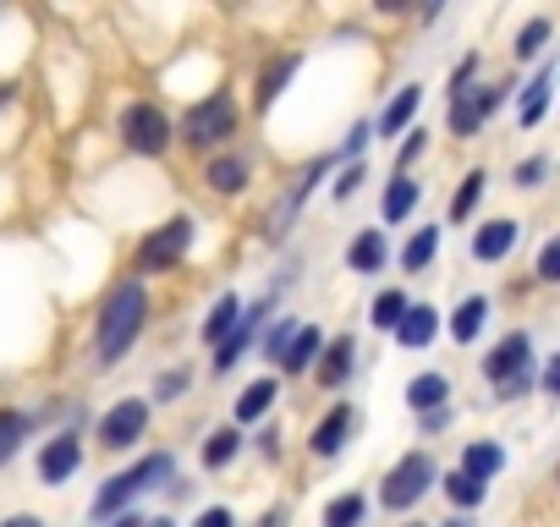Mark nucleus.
I'll return each instance as SVG.
<instances>
[{"instance_id":"nucleus-1","label":"nucleus","mask_w":560,"mask_h":527,"mask_svg":"<svg viewBox=\"0 0 560 527\" xmlns=\"http://www.w3.org/2000/svg\"><path fill=\"white\" fill-rule=\"evenodd\" d=\"M143 325H149V286L127 276V281H116V286L105 292V303H100V319H94V363H100V368H116V363L138 347Z\"/></svg>"},{"instance_id":"nucleus-2","label":"nucleus","mask_w":560,"mask_h":527,"mask_svg":"<svg viewBox=\"0 0 560 527\" xmlns=\"http://www.w3.org/2000/svg\"><path fill=\"white\" fill-rule=\"evenodd\" d=\"M236 127H242L236 94H231V89H209L203 99H192V105L182 110L176 138H182L187 149H198V154H220V149L236 138Z\"/></svg>"},{"instance_id":"nucleus-3","label":"nucleus","mask_w":560,"mask_h":527,"mask_svg":"<svg viewBox=\"0 0 560 527\" xmlns=\"http://www.w3.org/2000/svg\"><path fill=\"white\" fill-rule=\"evenodd\" d=\"M434 489H440V461H434L429 445H412V450H401V456L385 467V478H380V505H385L390 516H401V511L423 505Z\"/></svg>"},{"instance_id":"nucleus-4","label":"nucleus","mask_w":560,"mask_h":527,"mask_svg":"<svg viewBox=\"0 0 560 527\" xmlns=\"http://www.w3.org/2000/svg\"><path fill=\"white\" fill-rule=\"evenodd\" d=\"M165 478H176V456H171V450H149V456H138L127 472H110V478L100 483V494H94V522H110V516L132 511V500L149 494V489H160Z\"/></svg>"},{"instance_id":"nucleus-5","label":"nucleus","mask_w":560,"mask_h":527,"mask_svg":"<svg viewBox=\"0 0 560 527\" xmlns=\"http://www.w3.org/2000/svg\"><path fill=\"white\" fill-rule=\"evenodd\" d=\"M116 138H121V149L138 154V160H165V154L176 149V121L165 116V105L132 99V105H121V116H116Z\"/></svg>"},{"instance_id":"nucleus-6","label":"nucleus","mask_w":560,"mask_h":527,"mask_svg":"<svg viewBox=\"0 0 560 527\" xmlns=\"http://www.w3.org/2000/svg\"><path fill=\"white\" fill-rule=\"evenodd\" d=\"M192 236H198L192 214H171L165 225H154V231L138 242V253H132V281H138V276H171L176 264L187 258Z\"/></svg>"},{"instance_id":"nucleus-7","label":"nucleus","mask_w":560,"mask_h":527,"mask_svg":"<svg viewBox=\"0 0 560 527\" xmlns=\"http://www.w3.org/2000/svg\"><path fill=\"white\" fill-rule=\"evenodd\" d=\"M505 94H511V83H472L462 99H451V116H445L451 138H478L489 127V116L505 105Z\"/></svg>"},{"instance_id":"nucleus-8","label":"nucleus","mask_w":560,"mask_h":527,"mask_svg":"<svg viewBox=\"0 0 560 527\" xmlns=\"http://www.w3.org/2000/svg\"><path fill=\"white\" fill-rule=\"evenodd\" d=\"M143 434H149V401H138V396H121V401L105 407L100 423H94L100 450H132Z\"/></svg>"},{"instance_id":"nucleus-9","label":"nucleus","mask_w":560,"mask_h":527,"mask_svg":"<svg viewBox=\"0 0 560 527\" xmlns=\"http://www.w3.org/2000/svg\"><path fill=\"white\" fill-rule=\"evenodd\" d=\"M83 461H89V445H83V434L78 429H61V434H50L45 445H39V483L45 489H61V483H72L78 472H83Z\"/></svg>"},{"instance_id":"nucleus-10","label":"nucleus","mask_w":560,"mask_h":527,"mask_svg":"<svg viewBox=\"0 0 560 527\" xmlns=\"http://www.w3.org/2000/svg\"><path fill=\"white\" fill-rule=\"evenodd\" d=\"M522 374H533V336L527 330H505L483 352V379L489 385H505V379H522Z\"/></svg>"},{"instance_id":"nucleus-11","label":"nucleus","mask_w":560,"mask_h":527,"mask_svg":"<svg viewBox=\"0 0 560 527\" xmlns=\"http://www.w3.org/2000/svg\"><path fill=\"white\" fill-rule=\"evenodd\" d=\"M269 308H275V303H253V308H242L236 330H231V336L214 347V358H209V368H214V374H231V368L247 358V347H253V341H258V330L269 325Z\"/></svg>"},{"instance_id":"nucleus-12","label":"nucleus","mask_w":560,"mask_h":527,"mask_svg":"<svg viewBox=\"0 0 560 527\" xmlns=\"http://www.w3.org/2000/svg\"><path fill=\"white\" fill-rule=\"evenodd\" d=\"M352 429H358V407H352V401H336V407L314 423V434H308V456H314V461H336V456L347 450Z\"/></svg>"},{"instance_id":"nucleus-13","label":"nucleus","mask_w":560,"mask_h":527,"mask_svg":"<svg viewBox=\"0 0 560 527\" xmlns=\"http://www.w3.org/2000/svg\"><path fill=\"white\" fill-rule=\"evenodd\" d=\"M330 171H336V160H330V154H319L314 165H303V176H298V181L287 187V198H280V209L269 214V236H287V225H292V220L303 214V203L314 198V187H319V181H325Z\"/></svg>"},{"instance_id":"nucleus-14","label":"nucleus","mask_w":560,"mask_h":527,"mask_svg":"<svg viewBox=\"0 0 560 527\" xmlns=\"http://www.w3.org/2000/svg\"><path fill=\"white\" fill-rule=\"evenodd\" d=\"M198 181L214 192V198H242L247 187H253V160L247 154H209L203 160V171H198Z\"/></svg>"},{"instance_id":"nucleus-15","label":"nucleus","mask_w":560,"mask_h":527,"mask_svg":"<svg viewBox=\"0 0 560 527\" xmlns=\"http://www.w3.org/2000/svg\"><path fill=\"white\" fill-rule=\"evenodd\" d=\"M516 242H522V220L516 214H494V220H483L472 231V258L478 264H505L516 253Z\"/></svg>"},{"instance_id":"nucleus-16","label":"nucleus","mask_w":560,"mask_h":527,"mask_svg":"<svg viewBox=\"0 0 560 527\" xmlns=\"http://www.w3.org/2000/svg\"><path fill=\"white\" fill-rule=\"evenodd\" d=\"M418 110H423V83H401L369 127H374V138H385V143H390V138H401V132L418 121Z\"/></svg>"},{"instance_id":"nucleus-17","label":"nucleus","mask_w":560,"mask_h":527,"mask_svg":"<svg viewBox=\"0 0 560 527\" xmlns=\"http://www.w3.org/2000/svg\"><path fill=\"white\" fill-rule=\"evenodd\" d=\"M440 330H445V319H440L434 303H407V314H401V325L390 336H396L401 352H429L440 341Z\"/></svg>"},{"instance_id":"nucleus-18","label":"nucleus","mask_w":560,"mask_h":527,"mask_svg":"<svg viewBox=\"0 0 560 527\" xmlns=\"http://www.w3.org/2000/svg\"><path fill=\"white\" fill-rule=\"evenodd\" d=\"M298 67H303L298 50H280V56H269V61L258 67V83H253V110H258V116H264L280 94H287V83L298 78Z\"/></svg>"},{"instance_id":"nucleus-19","label":"nucleus","mask_w":560,"mask_h":527,"mask_svg":"<svg viewBox=\"0 0 560 527\" xmlns=\"http://www.w3.org/2000/svg\"><path fill=\"white\" fill-rule=\"evenodd\" d=\"M385 264H390V236L380 225H363L347 242V270L352 276H385Z\"/></svg>"},{"instance_id":"nucleus-20","label":"nucleus","mask_w":560,"mask_h":527,"mask_svg":"<svg viewBox=\"0 0 560 527\" xmlns=\"http://www.w3.org/2000/svg\"><path fill=\"white\" fill-rule=\"evenodd\" d=\"M549 94H555V61L544 56V61H538V72L527 78L522 99H516V127H522V132H533V127L549 116Z\"/></svg>"},{"instance_id":"nucleus-21","label":"nucleus","mask_w":560,"mask_h":527,"mask_svg":"<svg viewBox=\"0 0 560 527\" xmlns=\"http://www.w3.org/2000/svg\"><path fill=\"white\" fill-rule=\"evenodd\" d=\"M423 203V181L418 176H385V192H380V231H390V225H401V220H412V209Z\"/></svg>"},{"instance_id":"nucleus-22","label":"nucleus","mask_w":560,"mask_h":527,"mask_svg":"<svg viewBox=\"0 0 560 527\" xmlns=\"http://www.w3.org/2000/svg\"><path fill=\"white\" fill-rule=\"evenodd\" d=\"M352 374H358V341H352V336H336V341H325V352H319V363H314V379H319V390H341Z\"/></svg>"},{"instance_id":"nucleus-23","label":"nucleus","mask_w":560,"mask_h":527,"mask_svg":"<svg viewBox=\"0 0 560 527\" xmlns=\"http://www.w3.org/2000/svg\"><path fill=\"white\" fill-rule=\"evenodd\" d=\"M275 401H280V379H275V374H258L253 385H242V396H236V407H231V429L264 423V418L275 412Z\"/></svg>"},{"instance_id":"nucleus-24","label":"nucleus","mask_w":560,"mask_h":527,"mask_svg":"<svg viewBox=\"0 0 560 527\" xmlns=\"http://www.w3.org/2000/svg\"><path fill=\"white\" fill-rule=\"evenodd\" d=\"M325 341H330V336H325L319 325H303V330L292 336V347H287V352H280V363H275V368H280V374H292V379H303V374H314V363H319V352H325Z\"/></svg>"},{"instance_id":"nucleus-25","label":"nucleus","mask_w":560,"mask_h":527,"mask_svg":"<svg viewBox=\"0 0 560 527\" xmlns=\"http://www.w3.org/2000/svg\"><path fill=\"white\" fill-rule=\"evenodd\" d=\"M407 407H412L418 418H429V412L451 407V379H445L440 368H423V374H412V379H407Z\"/></svg>"},{"instance_id":"nucleus-26","label":"nucleus","mask_w":560,"mask_h":527,"mask_svg":"<svg viewBox=\"0 0 560 527\" xmlns=\"http://www.w3.org/2000/svg\"><path fill=\"white\" fill-rule=\"evenodd\" d=\"M242 308H247V303H242L236 292H220V297L209 303V314H203V325H198V336H203V347H209V352H214V347H220V341L236 330Z\"/></svg>"},{"instance_id":"nucleus-27","label":"nucleus","mask_w":560,"mask_h":527,"mask_svg":"<svg viewBox=\"0 0 560 527\" xmlns=\"http://www.w3.org/2000/svg\"><path fill=\"white\" fill-rule=\"evenodd\" d=\"M440 236H445V231H440L434 220H429V225H418V231L407 236V247H401V270H407V276H429V270H434V258H440Z\"/></svg>"},{"instance_id":"nucleus-28","label":"nucleus","mask_w":560,"mask_h":527,"mask_svg":"<svg viewBox=\"0 0 560 527\" xmlns=\"http://www.w3.org/2000/svg\"><path fill=\"white\" fill-rule=\"evenodd\" d=\"M456 472H467V478L489 483V478H500V472H505V450H500L494 440H467V445H462Z\"/></svg>"},{"instance_id":"nucleus-29","label":"nucleus","mask_w":560,"mask_h":527,"mask_svg":"<svg viewBox=\"0 0 560 527\" xmlns=\"http://www.w3.org/2000/svg\"><path fill=\"white\" fill-rule=\"evenodd\" d=\"M483 192H489V171H483V165L462 171V181H456V192H451V225H472V209L483 203Z\"/></svg>"},{"instance_id":"nucleus-30","label":"nucleus","mask_w":560,"mask_h":527,"mask_svg":"<svg viewBox=\"0 0 560 527\" xmlns=\"http://www.w3.org/2000/svg\"><path fill=\"white\" fill-rule=\"evenodd\" d=\"M483 325H489V297H462L456 308H451V341L456 347H472L478 336H483Z\"/></svg>"},{"instance_id":"nucleus-31","label":"nucleus","mask_w":560,"mask_h":527,"mask_svg":"<svg viewBox=\"0 0 560 527\" xmlns=\"http://www.w3.org/2000/svg\"><path fill=\"white\" fill-rule=\"evenodd\" d=\"M242 445H247V440H242V429H231V423H225V429H209V440L198 445V461H203V472H220V467H231V461L242 456Z\"/></svg>"},{"instance_id":"nucleus-32","label":"nucleus","mask_w":560,"mask_h":527,"mask_svg":"<svg viewBox=\"0 0 560 527\" xmlns=\"http://www.w3.org/2000/svg\"><path fill=\"white\" fill-rule=\"evenodd\" d=\"M555 39V23L549 17H527L511 39V61H544V45Z\"/></svg>"},{"instance_id":"nucleus-33","label":"nucleus","mask_w":560,"mask_h":527,"mask_svg":"<svg viewBox=\"0 0 560 527\" xmlns=\"http://www.w3.org/2000/svg\"><path fill=\"white\" fill-rule=\"evenodd\" d=\"M407 292L401 286H385V292H374V303H369V325L380 330V336H390L396 325H401V314H407Z\"/></svg>"},{"instance_id":"nucleus-34","label":"nucleus","mask_w":560,"mask_h":527,"mask_svg":"<svg viewBox=\"0 0 560 527\" xmlns=\"http://www.w3.org/2000/svg\"><path fill=\"white\" fill-rule=\"evenodd\" d=\"M34 434V418L28 412H18V407H0V467H7L18 450H23V440Z\"/></svg>"},{"instance_id":"nucleus-35","label":"nucleus","mask_w":560,"mask_h":527,"mask_svg":"<svg viewBox=\"0 0 560 527\" xmlns=\"http://www.w3.org/2000/svg\"><path fill=\"white\" fill-rule=\"evenodd\" d=\"M440 489H445V500H451L456 511H478V505L489 500V483H478V478H467V472H440Z\"/></svg>"},{"instance_id":"nucleus-36","label":"nucleus","mask_w":560,"mask_h":527,"mask_svg":"<svg viewBox=\"0 0 560 527\" xmlns=\"http://www.w3.org/2000/svg\"><path fill=\"white\" fill-rule=\"evenodd\" d=\"M363 516H369V500L358 489H347L325 505V527H363Z\"/></svg>"},{"instance_id":"nucleus-37","label":"nucleus","mask_w":560,"mask_h":527,"mask_svg":"<svg viewBox=\"0 0 560 527\" xmlns=\"http://www.w3.org/2000/svg\"><path fill=\"white\" fill-rule=\"evenodd\" d=\"M298 330H303L298 319H275V325H264V330H258V336H264V341H258V347H264L258 358H269V363H280V352H287V347H292V336H298Z\"/></svg>"},{"instance_id":"nucleus-38","label":"nucleus","mask_w":560,"mask_h":527,"mask_svg":"<svg viewBox=\"0 0 560 527\" xmlns=\"http://www.w3.org/2000/svg\"><path fill=\"white\" fill-rule=\"evenodd\" d=\"M544 181H549V154H527V160H516V165H511V187L538 192Z\"/></svg>"},{"instance_id":"nucleus-39","label":"nucleus","mask_w":560,"mask_h":527,"mask_svg":"<svg viewBox=\"0 0 560 527\" xmlns=\"http://www.w3.org/2000/svg\"><path fill=\"white\" fill-rule=\"evenodd\" d=\"M478 72H483V56L478 50H467L462 61H456V72H451V83H445V99H462L472 83H478Z\"/></svg>"},{"instance_id":"nucleus-40","label":"nucleus","mask_w":560,"mask_h":527,"mask_svg":"<svg viewBox=\"0 0 560 527\" xmlns=\"http://www.w3.org/2000/svg\"><path fill=\"white\" fill-rule=\"evenodd\" d=\"M429 154V127H407L401 138V154H396V176H412V165Z\"/></svg>"},{"instance_id":"nucleus-41","label":"nucleus","mask_w":560,"mask_h":527,"mask_svg":"<svg viewBox=\"0 0 560 527\" xmlns=\"http://www.w3.org/2000/svg\"><path fill=\"white\" fill-rule=\"evenodd\" d=\"M533 281H538V286H555V281H560V236H549V242L538 247V264H533Z\"/></svg>"},{"instance_id":"nucleus-42","label":"nucleus","mask_w":560,"mask_h":527,"mask_svg":"<svg viewBox=\"0 0 560 527\" xmlns=\"http://www.w3.org/2000/svg\"><path fill=\"white\" fill-rule=\"evenodd\" d=\"M363 181H369V165H363V160H352V165H341V176L330 181V192H336V203H347V198H358V192H363Z\"/></svg>"},{"instance_id":"nucleus-43","label":"nucleus","mask_w":560,"mask_h":527,"mask_svg":"<svg viewBox=\"0 0 560 527\" xmlns=\"http://www.w3.org/2000/svg\"><path fill=\"white\" fill-rule=\"evenodd\" d=\"M187 385H192V374H187V368H165V374L154 379V401H160V407H171V401H182V396H187Z\"/></svg>"},{"instance_id":"nucleus-44","label":"nucleus","mask_w":560,"mask_h":527,"mask_svg":"<svg viewBox=\"0 0 560 527\" xmlns=\"http://www.w3.org/2000/svg\"><path fill=\"white\" fill-rule=\"evenodd\" d=\"M187 527H236V516H231L225 505H203V511H198Z\"/></svg>"},{"instance_id":"nucleus-45","label":"nucleus","mask_w":560,"mask_h":527,"mask_svg":"<svg viewBox=\"0 0 560 527\" xmlns=\"http://www.w3.org/2000/svg\"><path fill=\"white\" fill-rule=\"evenodd\" d=\"M522 396H533V374H522V379H505V385H494V401H522Z\"/></svg>"},{"instance_id":"nucleus-46","label":"nucleus","mask_w":560,"mask_h":527,"mask_svg":"<svg viewBox=\"0 0 560 527\" xmlns=\"http://www.w3.org/2000/svg\"><path fill=\"white\" fill-rule=\"evenodd\" d=\"M538 396H560V358H549L538 368Z\"/></svg>"},{"instance_id":"nucleus-47","label":"nucleus","mask_w":560,"mask_h":527,"mask_svg":"<svg viewBox=\"0 0 560 527\" xmlns=\"http://www.w3.org/2000/svg\"><path fill=\"white\" fill-rule=\"evenodd\" d=\"M258 450H264L269 461L280 456V429H275V423H264V429H258Z\"/></svg>"},{"instance_id":"nucleus-48","label":"nucleus","mask_w":560,"mask_h":527,"mask_svg":"<svg viewBox=\"0 0 560 527\" xmlns=\"http://www.w3.org/2000/svg\"><path fill=\"white\" fill-rule=\"evenodd\" d=\"M292 522V505H269L264 516H258V527H287Z\"/></svg>"},{"instance_id":"nucleus-49","label":"nucleus","mask_w":560,"mask_h":527,"mask_svg":"<svg viewBox=\"0 0 560 527\" xmlns=\"http://www.w3.org/2000/svg\"><path fill=\"white\" fill-rule=\"evenodd\" d=\"M423 423V434H440L445 423H451V407H440V412H429V418H418Z\"/></svg>"},{"instance_id":"nucleus-50","label":"nucleus","mask_w":560,"mask_h":527,"mask_svg":"<svg viewBox=\"0 0 560 527\" xmlns=\"http://www.w3.org/2000/svg\"><path fill=\"white\" fill-rule=\"evenodd\" d=\"M0 527H45V516H28V511H18V516H7Z\"/></svg>"},{"instance_id":"nucleus-51","label":"nucleus","mask_w":560,"mask_h":527,"mask_svg":"<svg viewBox=\"0 0 560 527\" xmlns=\"http://www.w3.org/2000/svg\"><path fill=\"white\" fill-rule=\"evenodd\" d=\"M110 527H143V516L138 511H121V516H110Z\"/></svg>"},{"instance_id":"nucleus-52","label":"nucleus","mask_w":560,"mask_h":527,"mask_svg":"<svg viewBox=\"0 0 560 527\" xmlns=\"http://www.w3.org/2000/svg\"><path fill=\"white\" fill-rule=\"evenodd\" d=\"M143 527H176L171 516H143Z\"/></svg>"},{"instance_id":"nucleus-53","label":"nucleus","mask_w":560,"mask_h":527,"mask_svg":"<svg viewBox=\"0 0 560 527\" xmlns=\"http://www.w3.org/2000/svg\"><path fill=\"white\" fill-rule=\"evenodd\" d=\"M440 527H472V522H467V516H451V522H440Z\"/></svg>"},{"instance_id":"nucleus-54","label":"nucleus","mask_w":560,"mask_h":527,"mask_svg":"<svg viewBox=\"0 0 560 527\" xmlns=\"http://www.w3.org/2000/svg\"><path fill=\"white\" fill-rule=\"evenodd\" d=\"M12 99H18V94H12V89H0V105H12Z\"/></svg>"},{"instance_id":"nucleus-55","label":"nucleus","mask_w":560,"mask_h":527,"mask_svg":"<svg viewBox=\"0 0 560 527\" xmlns=\"http://www.w3.org/2000/svg\"><path fill=\"white\" fill-rule=\"evenodd\" d=\"M407 527H429V522H407Z\"/></svg>"}]
</instances>
